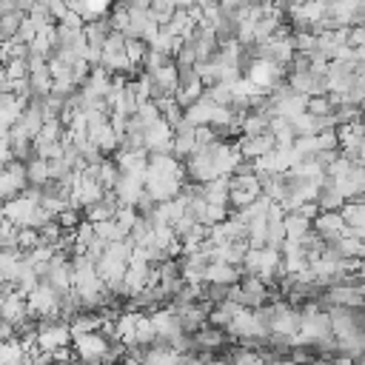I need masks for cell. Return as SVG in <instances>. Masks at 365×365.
<instances>
[{
  "label": "cell",
  "mask_w": 365,
  "mask_h": 365,
  "mask_svg": "<svg viewBox=\"0 0 365 365\" xmlns=\"http://www.w3.org/2000/svg\"><path fill=\"white\" fill-rule=\"evenodd\" d=\"M171 143H174V128L163 117L143 128V145L148 154H171Z\"/></svg>",
  "instance_id": "8992f818"
},
{
  "label": "cell",
  "mask_w": 365,
  "mask_h": 365,
  "mask_svg": "<svg viewBox=\"0 0 365 365\" xmlns=\"http://www.w3.org/2000/svg\"><path fill=\"white\" fill-rule=\"evenodd\" d=\"M26 103L29 100H23V97H17V94H0V140H6L9 134H11V128L17 125V120H20V114H23V108H26Z\"/></svg>",
  "instance_id": "30bf717a"
},
{
  "label": "cell",
  "mask_w": 365,
  "mask_h": 365,
  "mask_svg": "<svg viewBox=\"0 0 365 365\" xmlns=\"http://www.w3.org/2000/svg\"><path fill=\"white\" fill-rule=\"evenodd\" d=\"M339 217L345 220L348 228H365V200L362 197L345 200V205L339 208Z\"/></svg>",
  "instance_id": "5bb4252c"
},
{
  "label": "cell",
  "mask_w": 365,
  "mask_h": 365,
  "mask_svg": "<svg viewBox=\"0 0 365 365\" xmlns=\"http://www.w3.org/2000/svg\"><path fill=\"white\" fill-rule=\"evenodd\" d=\"M108 336H103L100 331H91V334H80L71 339V348H74V356L83 362V365H97V362H106L108 356Z\"/></svg>",
  "instance_id": "3957f363"
},
{
  "label": "cell",
  "mask_w": 365,
  "mask_h": 365,
  "mask_svg": "<svg viewBox=\"0 0 365 365\" xmlns=\"http://www.w3.org/2000/svg\"><path fill=\"white\" fill-rule=\"evenodd\" d=\"M26 20V14L20 9H9V11H0V43L3 40H14L17 31H20V23Z\"/></svg>",
  "instance_id": "ac0fdd59"
},
{
  "label": "cell",
  "mask_w": 365,
  "mask_h": 365,
  "mask_svg": "<svg viewBox=\"0 0 365 365\" xmlns=\"http://www.w3.org/2000/svg\"><path fill=\"white\" fill-rule=\"evenodd\" d=\"M26 317H31V314H29V305H26V297H23L17 288H11V291L0 299V319L17 325V322H23Z\"/></svg>",
  "instance_id": "8fae6325"
},
{
  "label": "cell",
  "mask_w": 365,
  "mask_h": 365,
  "mask_svg": "<svg viewBox=\"0 0 365 365\" xmlns=\"http://www.w3.org/2000/svg\"><path fill=\"white\" fill-rule=\"evenodd\" d=\"M26 305H29V314L31 317H40V319L60 317V294L51 285H46L43 279L26 294Z\"/></svg>",
  "instance_id": "277c9868"
},
{
  "label": "cell",
  "mask_w": 365,
  "mask_h": 365,
  "mask_svg": "<svg viewBox=\"0 0 365 365\" xmlns=\"http://www.w3.org/2000/svg\"><path fill=\"white\" fill-rule=\"evenodd\" d=\"M3 217L9 220L11 228H34V231L43 228L48 220H54L46 208H40L37 200H31L26 194H20L14 200H6L3 202Z\"/></svg>",
  "instance_id": "6da1fadb"
},
{
  "label": "cell",
  "mask_w": 365,
  "mask_h": 365,
  "mask_svg": "<svg viewBox=\"0 0 365 365\" xmlns=\"http://www.w3.org/2000/svg\"><path fill=\"white\" fill-rule=\"evenodd\" d=\"M106 197V188L97 182V177L91 174V171H80V177H77V182H74V188H71V205L74 208H88V205H94V202H100Z\"/></svg>",
  "instance_id": "5b68a950"
},
{
  "label": "cell",
  "mask_w": 365,
  "mask_h": 365,
  "mask_svg": "<svg viewBox=\"0 0 365 365\" xmlns=\"http://www.w3.org/2000/svg\"><path fill=\"white\" fill-rule=\"evenodd\" d=\"M222 339H225V334H222L220 328H205V325H202V328L194 334V342H197L202 351H205V348H208V351H211V348H220Z\"/></svg>",
  "instance_id": "d6986e66"
},
{
  "label": "cell",
  "mask_w": 365,
  "mask_h": 365,
  "mask_svg": "<svg viewBox=\"0 0 365 365\" xmlns=\"http://www.w3.org/2000/svg\"><path fill=\"white\" fill-rule=\"evenodd\" d=\"M26 185H29V180H26V163L11 160L6 168H0V202L20 197L26 191Z\"/></svg>",
  "instance_id": "52a82bcc"
},
{
  "label": "cell",
  "mask_w": 365,
  "mask_h": 365,
  "mask_svg": "<svg viewBox=\"0 0 365 365\" xmlns=\"http://www.w3.org/2000/svg\"><path fill=\"white\" fill-rule=\"evenodd\" d=\"M117 208H120L117 197H114L111 191H106V197H103L100 202H94V205L83 208V214H86V220H88V222H103V220H114Z\"/></svg>",
  "instance_id": "4fadbf2b"
},
{
  "label": "cell",
  "mask_w": 365,
  "mask_h": 365,
  "mask_svg": "<svg viewBox=\"0 0 365 365\" xmlns=\"http://www.w3.org/2000/svg\"><path fill=\"white\" fill-rule=\"evenodd\" d=\"M71 328L66 319L60 317H48V319H40L37 322V339H34V348L37 351H46V354H54L60 348H68L71 345Z\"/></svg>",
  "instance_id": "7a4b0ae2"
},
{
  "label": "cell",
  "mask_w": 365,
  "mask_h": 365,
  "mask_svg": "<svg viewBox=\"0 0 365 365\" xmlns=\"http://www.w3.org/2000/svg\"><path fill=\"white\" fill-rule=\"evenodd\" d=\"M26 180H29V185H43V182H48L51 180V163L48 160H40V157H31L29 163H26Z\"/></svg>",
  "instance_id": "e0dca14e"
},
{
  "label": "cell",
  "mask_w": 365,
  "mask_h": 365,
  "mask_svg": "<svg viewBox=\"0 0 365 365\" xmlns=\"http://www.w3.org/2000/svg\"><path fill=\"white\" fill-rule=\"evenodd\" d=\"M108 6H111V0H74V3H71V11L80 14L83 23H88V20L103 17V11H106Z\"/></svg>",
  "instance_id": "2e32d148"
},
{
  "label": "cell",
  "mask_w": 365,
  "mask_h": 365,
  "mask_svg": "<svg viewBox=\"0 0 365 365\" xmlns=\"http://www.w3.org/2000/svg\"><path fill=\"white\" fill-rule=\"evenodd\" d=\"M282 228H285V240H302L311 234V220H305L297 211H288L282 217Z\"/></svg>",
  "instance_id": "9a60e30c"
},
{
  "label": "cell",
  "mask_w": 365,
  "mask_h": 365,
  "mask_svg": "<svg viewBox=\"0 0 365 365\" xmlns=\"http://www.w3.org/2000/svg\"><path fill=\"white\" fill-rule=\"evenodd\" d=\"M240 277H242V268H237V265L214 262V259L205 265V282H211V285H237Z\"/></svg>",
  "instance_id": "7c38bea8"
},
{
  "label": "cell",
  "mask_w": 365,
  "mask_h": 365,
  "mask_svg": "<svg viewBox=\"0 0 365 365\" xmlns=\"http://www.w3.org/2000/svg\"><path fill=\"white\" fill-rule=\"evenodd\" d=\"M334 365H354V359H351V356H339Z\"/></svg>",
  "instance_id": "44dd1931"
},
{
  "label": "cell",
  "mask_w": 365,
  "mask_h": 365,
  "mask_svg": "<svg viewBox=\"0 0 365 365\" xmlns=\"http://www.w3.org/2000/svg\"><path fill=\"white\" fill-rule=\"evenodd\" d=\"M182 43H188V46H191V51H194L197 63H208V60L220 51V40H217L214 29H208V26H194V29H191V34H188Z\"/></svg>",
  "instance_id": "ba28073f"
},
{
  "label": "cell",
  "mask_w": 365,
  "mask_h": 365,
  "mask_svg": "<svg viewBox=\"0 0 365 365\" xmlns=\"http://www.w3.org/2000/svg\"><path fill=\"white\" fill-rule=\"evenodd\" d=\"M311 231H314L322 242H334V240L351 234V228L345 225V220L339 217V211H319L317 220L311 222Z\"/></svg>",
  "instance_id": "9c48e42d"
},
{
  "label": "cell",
  "mask_w": 365,
  "mask_h": 365,
  "mask_svg": "<svg viewBox=\"0 0 365 365\" xmlns=\"http://www.w3.org/2000/svg\"><path fill=\"white\" fill-rule=\"evenodd\" d=\"M120 365H143V356H131V354H128V356L120 359Z\"/></svg>",
  "instance_id": "ffe728a7"
}]
</instances>
